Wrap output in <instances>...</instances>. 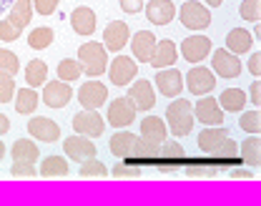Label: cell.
<instances>
[{
    "label": "cell",
    "instance_id": "obj_1",
    "mask_svg": "<svg viewBox=\"0 0 261 206\" xmlns=\"http://www.w3.org/2000/svg\"><path fill=\"white\" fill-rule=\"evenodd\" d=\"M194 123H196L194 103L184 101L181 96H176L173 101L168 103V108H166V128L176 138H181V136H189L191 134Z\"/></svg>",
    "mask_w": 261,
    "mask_h": 206
},
{
    "label": "cell",
    "instance_id": "obj_2",
    "mask_svg": "<svg viewBox=\"0 0 261 206\" xmlns=\"http://www.w3.org/2000/svg\"><path fill=\"white\" fill-rule=\"evenodd\" d=\"M108 50L103 48V43H98V40H86L81 48H78V63H81V68L86 75H91V78H98V75H103L106 68H108Z\"/></svg>",
    "mask_w": 261,
    "mask_h": 206
},
{
    "label": "cell",
    "instance_id": "obj_3",
    "mask_svg": "<svg viewBox=\"0 0 261 206\" xmlns=\"http://www.w3.org/2000/svg\"><path fill=\"white\" fill-rule=\"evenodd\" d=\"M184 86L189 88V93H194L196 98L198 96H208L216 88V75H214V70L206 68V66H194L184 75Z\"/></svg>",
    "mask_w": 261,
    "mask_h": 206
},
{
    "label": "cell",
    "instance_id": "obj_4",
    "mask_svg": "<svg viewBox=\"0 0 261 206\" xmlns=\"http://www.w3.org/2000/svg\"><path fill=\"white\" fill-rule=\"evenodd\" d=\"M108 78H111V83L113 86H128L130 81H136V75H138V63L130 58V56H123V53H118L113 61H108Z\"/></svg>",
    "mask_w": 261,
    "mask_h": 206
},
{
    "label": "cell",
    "instance_id": "obj_5",
    "mask_svg": "<svg viewBox=\"0 0 261 206\" xmlns=\"http://www.w3.org/2000/svg\"><path fill=\"white\" fill-rule=\"evenodd\" d=\"M181 25L189 31H203L211 25V13L203 3L198 0H186L181 5Z\"/></svg>",
    "mask_w": 261,
    "mask_h": 206
},
{
    "label": "cell",
    "instance_id": "obj_6",
    "mask_svg": "<svg viewBox=\"0 0 261 206\" xmlns=\"http://www.w3.org/2000/svg\"><path fill=\"white\" fill-rule=\"evenodd\" d=\"M211 70L214 75H221L224 81H233L241 75V61L239 56L228 53L226 48H219V50H211Z\"/></svg>",
    "mask_w": 261,
    "mask_h": 206
},
{
    "label": "cell",
    "instance_id": "obj_7",
    "mask_svg": "<svg viewBox=\"0 0 261 206\" xmlns=\"http://www.w3.org/2000/svg\"><path fill=\"white\" fill-rule=\"evenodd\" d=\"M211 40L206 35H189L181 40V58L189 61L191 66H198L201 61H206L211 56Z\"/></svg>",
    "mask_w": 261,
    "mask_h": 206
},
{
    "label": "cell",
    "instance_id": "obj_8",
    "mask_svg": "<svg viewBox=\"0 0 261 206\" xmlns=\"http://www.w3.org/2000/svg\"><path fill=\"white\" fill-rule=\"evenodd\" d=\"M73 131L88 138H100L103 131H106V123H103L98 111H86L83 108V111H78L73 116Z\"/></svg>",
    "mask_w": 261,
    "mask_h": 206
},
{
    "label": "cell",
    "instance_id": "obj_9",
    "mask_svg": "<svg viewBox=\"0 0 261 206\" xmlns=\"http://www.w3.org/2000/svg\"><path fill=\"white\" fill-rule=\"evenodd\" d=\"M194 118L203 126H224V111L211 96H198V101L194 103Z\"/></svg>",
    "mask_w": 261,
    "mask_h": 206
},
{
    "label": "cell",
    "instance_id": "obj_10",
    "mask_svg": "<svg viewBox=\"0 0 261 206\" xmlns=\"http://www.w3.org/2000/svg\"><path fill=\"white\" fill-rule=\"evenodd\" d=\"M130 40V31L126 20H113L106 25L103 31V48L111 50V53H121Z\"/></svg>",
    "mask_w": 261,
    "mask_h": 206
},
{
    "label": "cell",
    "instance_id": "obj_11",
    "mask_svg": "<svg viewBox=\"0 0 261 206\" xmlns=\"http://www.w3.org/2000/svg\"><path fill=\"white\" fill-rule=\"evenodd\" d=\"M28 134H31V138L43 141V143H58L61 141V126L53 118L33 116L31 121H28Z\"/></svg>",
    "mask_w": 261,
    "mask_h": 206
},
{
    "label": "cell",
    "instance_id": "obj_12",
    "mask_svg": "<svg viewBox=\"0 0 261 206\" xmlns=\"http://www.w3.org/2000/svg\"><path fill=\"white\" fill-rule=\"evenodd\" d=\"M63 151H65V156H68L70 161H78V164H81V161H86V159L98 156L96 143H93L88 136H81V134L65 138L63 141Z\"/></svg>",
    "mask_w": 261,
    "mask_h": 206
},
{
    "label": "cell",
    "instance_id": "obj_13",
    "mask_svg": "<svg viewBox=\"0 0 261 206\" xmlns=\"http://www.w3.org/2000/svg\"><path fill=\"white\" fill-rule=\"evenodd\" d=\"M128 98L133 106H136V111H151L153 106H156V93H153V86H151V81H146V78H136V81H130L128 83Z\"/></svg>",
    "mask_w": 261,
    "mask_h": 206
},
{
    "label": "cell",
    "instance_id": "obj_14",
    "mask_svg": "<svg viewBox=\"0 0 261 206\" xmlns=\"http://www.w3.org/2000/svg\"><path fill=\"white\" fill-rule=\"evenodd\" d=\"M156 88H159V93L166 96V98H176V96H181V91H184V75H181V70H176L173 66L171 68H161L156 70Z\"/></svg>",
    "mask_w": 261,
    "mask_h": 206
},
{
    "label": "cell",
    "instance_id": "obj_15",
    "mask_svg": "<svg viewBox=\"0 0 261 206\" xmlns=\"http://www.w3.org/2000/svg\"><path fill=\"white\" fill-rule=\"evenodd\" d=\"M73 98V88L65 81H45L43 83V103L50 108H65Z\"/></svg>",
    "mask_w": 261,
    "mask_h": 206
},
{
    "label": "cell",
    "instance_id": "obj_16",
    "mask_svg": "<svg viewBox=\"0 0 261 206\" xmlns=\"http://www.w3.org/2000/svg\"><path fill=\"white\" fill-rule=\"evenodd\" d=\"M78 101L86 111H98L103 103L108 101V88L100 81H86L78 91Z\"/></svg>",
    "mask_w": 261,
    "mask_h": 206
},
{
    "label": "cell",
    "instance_id": "obj_17",
    "mask_svg": "<svg viewBox=\"0 0 261 206\" xmlns=\"http://www.w3.org/2000/svg\"><path fill=\"white\" fill-rule=\"evenodd\" d=\"M136 106L128 101V98H116V101H111L108 106V116H106V121L113 126V128H126L130 126L133 121H136Z\"/></svg>",
    "mask_w": 261,
    "mask_h": 206
},
{
    "label": "cell",
    "instance_id": "obj_18",
    "mask_svg": "<svg viewBox=\"0 0 261 206\" xmlns=\"http://www.w3.org/2000/svg\"><path fill=\"white\" fill-rule=\"evenodd\" d=\"M96 20H98L96 13H93L88 5H78V8L70 13V28H73V33L83 35V38L96 33V28H98Z\"/></svg>",
    "mask_w": 261,
    "mask_h": 206
},
{
    "label": "cell",
    "instance_id": "obj_19",
    "mask_svg": "<svg viewBox=\"0 0 261 206\" xmlns=\"http://www.w3.org/2000/svg\"><path fill=\"white\" fill-rule=\"evenodd\" d=\"M176 61H178V48H176V43L173 40H156V48H153V53H151V66L156 70L161 68H171V66H176Z\"/></svg>",
    "mask_w": 261,
    "mask_h": 206
},
{
    "label": "cell",
    "instance_id": "obj_20",
    "mask_svg": "<svg viewBox=\"0 0 261 206\" xmlns=\"http://www.w3.org/2000/svg\"><path fill=\"white\" fill-rule=\"evenodd\" d=\"M156 35L151 31H138L136 35H130V50H133V61H141V63H148L151 61V53L156 48Z\"/></svg>",
    "mask_w": 261,
    "mask_h": 206
},
{
    "label": "cell",
    "instance_id": "obj_21",
    "mask_svg": "<svg viewBox=\"0 0 261 206\" xmlns=\"http://www.w3.org/2000/svg\"><path fill=\"white\" fill-rule=\"evenodd\" d=\"M138 141H141V136H136V134H130V131H121V128H118V131L111 136L108 148H111V153H113V156H118V159H133V151H136Z\"/></svg>",
    "mask_w": 261,
    "mask_h": 206
},
{
    "label": "cell",
    "instance_id": "obj_22",
    "mask_svg": "<svg viewBox=\"0 0 261 206\" xmlns=\"http://www.w3.org/2000/svg\"><path fill=\"white\" fill-rule=\"evenodd\" d=\"M146 18L153 25H168L176 18V5L171 0H148L146 3Z\"/></svg>",
    "mask_w": 261,
    "mask_h": 206
},
{
    "label": "cell",
    "instance_id": "obj_23",
    "mask_svg": "<svg viewBox=\"0 0 261 206\" xmlns=\"http://www.w3.org/2000/svg\"><path fill=\"white\" fill-rule=\"evenodd\" d=\"M141 138L143 141H151L156 146H161L163 141L168 138V128H166V121H161V116H146L141 121Z\"/></svg>",
    "mask_w": 261,
    "mask_h": 206
},
{
    "label": "cell",
    "instance_id": "obj_24",
    "mask_svg": "<svg viewBox=\"0 0 261 206\" xmlns=\"http://www.w3.org/2000/svg\"><path fill=\"white\" fill-rule=\"evenodd\" d=\"M226 138H228V131L224 126H206V128L198 134V148H201L203 153L211 156Z\"/></svg>",
    "mask_w": 261,
    "mask_h": 206
},
{
    "label": "cell",
    "instance_id": "obj_25",
    "mask_svg": "<svg viewBox=\"0 0 261 206\" xmlns=\"http://www.w3.org/2000/svg\"><path fill=\"white\" fill-rule=\"evenodd\" d=\"M31 18H33V0H13V5L8 8V18L5 20H10L18 31H25Z\"/></svg>",
    "mask_w": 261,
    "mask_h": 206
},
{
    "label": "cell",
    "instance_id": "obj_26",
    "mask_svg": "<svg viewBox=\"0 0 261 206\" xmlns=\"http://www.w3.org/2000/svg\"><path fill=\"white\" fill-rule=\"evenodd\" d=\"M10 156L13 161H28V164H35L40 159V148L35 143V138H18L10 148Z\"/></svg>",
    "mask_w": 261,
    "mask_h": 206
},
{
    "label": "cell",
    "instance_id": "obj_27",
    "mask_svg": "<svg viewBox=\"0 0 261 206\" xmlns=\"http://www.w3.org/2000/svg\"><path fill=\"white\" fill-rule=\"evenodd\" d=\"M251 45H254V38H251V33H249L246 28H233V31H228V35H226L228 53L241 56V53H249Z\"/></svg>",
    "mask_w": 261,
    "mask_h": 206
},
{
    "label": "cell",
    "instance_id": "obj_28",
    "mask_svg": "<svg viewBox=\"0 0 261 206\" xmlns=\"http://www.w3.org/2000/svg\"><path fill=\"white\" fill-rule=\"evenodd\" d=\"M216 101L221 106V111H228V113H241L244 106L249 103L244 88H226V91H221V96Z\"/></svg>",
    "mask_w": 261,
    "mask_h": 206
},
{
    "label": "cell",
    "instance_id": "obj_29",
    "mask_svg": "<svg viewBox=\"0 0 261 206\" xmlns=\"http://www.w3.org/2000/svg\"><path fill=\"white\" fill-rule=\"evenodd\" d=\"M70 171V166H68V161H65L63 156H45L43 161H40V178H63L68 176Z\"/></svg>",
    "mask_w": 261,
    "mask_h": 206
},
{
    "label": "cell",
    "instance_id": "obj_30",
    "mask_svg": "<svg viewBox=\"0 0 261 206\" xmlns=\"http://www.w3.org/2000/svg\"><path fill=\"white\" fill-rule=\"evenodd\" d=\"M13 103H15V111L20 116H31V113H35V108L40 103V96L35 93V88H20V91H15Z\"/></svg>",
    "mask_w": 261,
    "mask_h": 206
},
{
    "label": "cell",
    "instance_id": "obj_31",
    "mask_svg": "<svg viewBox=\"0 0 261 206\" xmlns=\"http://www.w3.org/2000/svg\"><path fill=\"white\" fill-rule=\"evenodd\" d=\"M239 153H241V161H244V164H249L251 169L261 166V138L251 134L246 141H241Z\"/></svg>",
    "mask_w": 261,
    "mask_h": 206
},
{
    "label": "cell",
    "instance_id": "obj_32",
    "mask_svg": "<svg viewBox=\"0 0 261 206\" xmlns=\"http://www.w3.org/2000/svg\"><path fill=\"white\" fill-rule=\"evenodd\" d=\"M48 81V66L43 61H31L25 66V83L28 88H40Z\"/></svg>",
    "mask_w": 261,
    "mask_h": 206
},
{
    "label": "cell",
    "instance_id": "obj_33",
    "mask_svg": "<svg viewBox=\"0 0 261 206\" xmlns=\"http://www.w3.org/2000/svg\"><path fill=\"white\" fill-rule=\"evenodd\" d=\"M53 40H56V33H53V28H48V25L35 28V31H31V35H28V45H31L33 50H45Z\"/></svg>",
    "mask_w": 261,
    "mask_h": 206
},
{
    "label": "cell",
    "instance_id": "obj_34",
    "mask_svg": "<svg viewBox=\"0 0 261 206\" xmlns=\"http://www.w3.org/2000/svg\"><path fill=\"white\" fill-rule=\"evenodd\" d=\"M239 126H241V131L259 136V134H261V113H259V111H241Z\"/></svg>",
    "mask_w": 261,
    "mask_h": 206
},
{
    "label": "cell",
    "instance_id": "obj_35",
    "mask_svg": "<svg viewBox=\"0 0 261 206\" xmlns=\"http://www.w3.org/2000/svg\"><path fill=\"white\" fill-rule=\"evenodd\" d=\"M81 63L78 61H70V58H63L61 63H58V81H65V83H70V81H78L81 78Z\"/></svg>",
    "mask_w": 261,
    "mask_h": 206
},
{
    "label": "cell",
    "instance_id": "obj_36",
    "mask_svg": "<svg viewBox=\"0 0 261 206\" xmlns=\"http://www.w3.org/2000/svg\"><path fill=\"white\" fill-rule=\"evenodd\" d=\"M106 176H108V169L103 166V161H98L96 156L86 159L81 164V178H106Z\"/></svg>",
    "mask_w": 261,
    "mask_h": 206
},
{
    "label": "cell",
    "instance_id": "obj_37",
    "mask_svg": "<svg viewBox=\"0 0 261 206\" xmlns=\"http://www.w3.org/2000/svg\"><path fill=\"white\" fill-rule=\"evenodd\" d=\"M239 15H241V20L259 23L261 20V0H241V5H239Z\"/></svg>",
    "mask_w": 261,
    "mask_h": 206
},
{
    "label": "cell",
    "instance_id": "obj_38",
    "mask_svg": "<svg viewBox=\"0 0 261 206\" xmlns=\"http://www.w3.org/2000/svg\"><path fill=\"white\" fill-rule=\"evenodd\" d=\"M20 70V58L8 50V48H0V73H8V75H15Z\"/></svg>",
    "mask_w": 261,
    "mask_h": 206
},
{
    "label": "cell",
    "instance_id": "obj_39",
    "mask_svg": "<svg viewBox=\"0 0 261 206\" xmlns=\"http://www.w3.org/2000/svg\"><path fill=\"white\" fill-rule=\"evenodd\" d=\"M219 173V164H189L186 176L189 178H214Z\"/></svg>",
    "mask_w": 261,
    "mask_h": 206
},
{
    "label": "cell",
    "instance_id": "obj_40",
    "mask_svg": "<svg viewBox=\"0 0 261 206\" xmlns=\"http://www.w3.org/2000/svg\"><path fill=\"white\" fill-rule=\"evenodd\" d=\"M186 156V148H184V143L181 141H163L161 143V151H159V159H176V161H181Z\"/></svg>",
    "mask_w": 261,
    "mask_h": 206
},
{
    "label": "cell",
    "instance_id": "obj_41",
    "mask_svg": "<svg viewBox=\"0 0 261 206\" xmlns=\"http://www.w3.org/2000/svg\"><path fill=\"white\" fill-rule=\"evenodd\" d=\"M15 96V75L0 73V103H10Z\"/></svg>",
    "mask_w": 261,
    "mask_h": 206
},
{
    "label": "cell",
    "instance_id": "obj_42",
    "mask_svg": "<svg viewBox=\"0 0 261 206\" xmlns=\"http://www.w3.org/2000/svg\"><path fill=\"white\" fill-rule=\"evenodd\" d=\"M141 173H143V169H141V166H130V164L118 161V164L113 166L111 176H113V178H138Z\"/></svg>",
    "mask_w": 261,
    "mask_h": 206
},
{
    "label": "cell",
    "instance_id": "obj_43",
    "mask_svg": "<svg viewBox=\"0 0 261 206\" xmlns=\"http://www.w3.org/2000/svg\"><path fill=\"white\" fill-rule=\"evenodd\" d=\"M10 173H13L15 178H35V176H38V169H35V164H28V161H13Z\"/></svg>",
    "mask_w": 261,
    "mask_h": 206
},
{
    "label": "cell",
    "instance_id": "obj_44",
    "mask_svg": "<svg viewBox=\"0 0 261 206\" xmlns=\"http://www.w3.org/2000/svg\"><path fill=\"white\" fill-rule=\"evenodd\" d=\"M211 156H214V159H236V156H239V143L228 136L226 141L211 153Z\"/></svg>",
    "mask_w": 261,
    "mask_h": 206
},
{
    "label": "cell",
    "instance_id": "obj_45",
    "mask_svg": "<svg viewBox=\"0 0 261 206\" xmlns=\"http://www.w3.org/2000/svg\"><path fill=\"white\" fill-rule=\"evenodd\" d=\"M61 0H33V13L38 15H53L58 10Z\"/></svg>",
    "mask_w": 261,
    "mask_h": 206
},
{
    "label": "cell",
    "instance_id": "obj_46",
    "mask_svg": "<svg viewBox=\"0 0 261 206\" xmlns=\"http://www.w3.org/2000/svg\"><path fill=\"white\" fill-rule=\"evenodd\" d=\"M23 31H18L10 20H0V40H5V43H13V40H18Z\"/></svg>",
    "mask_w": 261,
    "mask_h": 206
},
{
    "label": "cell",
    "instance_id": "obj_47",
    "mask_svg": "<svg viewBox=\"0 0 261 206\" xmlns=\"http://www.w3.org/2000/svg\"><path fill=\"white\" fill-rule=\"evenodd\" d=\"M246 101L251 103V106H261V81H254V83H251V88H249V93H246Z\"/></svg>",
    "mask_w": 261,
    "mask_h": 206
},
{
    "label": "cell",
    "instance_id": "obj_48",
    "mask_svg": "<svg viewBox=\"0 0 261 206\" xmlns=\"http://www.w3.org/2000/svg\"><path fill=\"white\" fill-rule=\"evenodd\" d=\"M118 3H121V10H123V13H128V15L143 10V0H118Z\"/></svg>",
    "mask_w": 261,
    "mask_h": 206
},
{
    "label": "cell",
    "instance_id": "obj_49",
    "mask_svg": "<svg viewBox=\"0 0 261 206\" xmlns=\"http://www.w3.org/2000/svg\"><path fill=\"white\" fill-rule=\"evenodd\" d=\"M249 73H251L254 78L261 75V53H251V56H249Z\"/></svg>",
    "mask_w": 261,
    "mask_h": 206
},
{
    "label": "cell",
    "instance_id": "obj_50",
    "mask_svg": "<svg viewBox=\"0 0 261 206\" xmlns=\"http://www.w3.org/2000/svg\"><path fill=\"white\" fill-rule=\"evenodd\" d=\"M228 176H231L233 181H251V178H254V171H249V169H233Z\"/></svg>",
    "mask_w": 261,
    "mask_h": 206
},
{
    "label": "cell",
    "instance_id": "obj_51",
    "mask_svg": "<svg viewBox=\"0 0 261 206\" xmlns=\"http://www.w3.org/2000/svg\"><path fill=\"white\" fill-rule=\"evenodd\" d=\"M8 131H10V118L0 113V136H3V134H8Z\"/></svg>",
    "mask_w": 261,
    "mask_h": 206
},
{
    "label": "cell",
    "instance_id": "obj_52",
    "mask_svg": "<svg viewBox=\"0 0 261 206\" xmlns=\"http://www.w3.org/2000/svg\"><path fill=\"white\" fill-rule=\"evenodd\" d=\"M251 38H256V40H261V25H259V23H254V31H251Z\"/></svg>",
    "mask_w": 261,
    "mask_h": 206
},
{
    "label": "cell",
    "instance_id": "obj_53",
    "mask_svg": "<svg viewBox=\"0 0 261 206\" xmlns=\"http://www.w3.org/2000/svg\"><path fill=\"white\" fill-rule=\"evenodd\" d=\"M10 5H13V0H0V13H5Z\"/></svg>",
    "mask_w": 261,
    "mask_h": 206
},
{
    "label": "cell",
    "instance_id": "obj_54",
    "mask_svg": "<svg viewBox=\"0 0 261 206\" xmlns=\"http://www.w3.org/2000/svg\"><path fill=\"white\" fill-rule=\"evenodd\" d=\"M203 3H206V5H208V8H219V5H221V3H224V0H203Z\"/></svg>",
    "mask_w": 261,
    "mask_h": 206
},
{
    "label": "cell",
    "instance_id": "obj_55",
    "mask_svg": "<svg viewBox=\"0 0 261 206\" xmlns=\"http://www.w3.org/2000/svg\"><path fill=\"white\" fill-rule=\"evenodd\" d=\"M3 159H5V143L0 141V161H3Z\"/></svg>",
    "mask_w": 261,
    "mask_h": 206
}]
</instances>
